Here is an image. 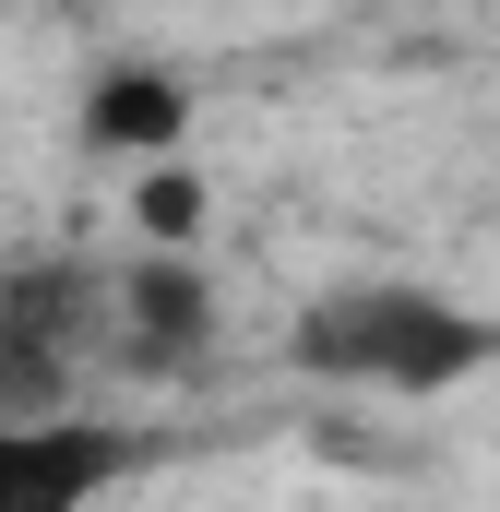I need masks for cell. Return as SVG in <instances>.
<instances>
[{
	"instance_id": "cell-4",
	"label": "cell",
	"mask_w": 500,
	"mask_h": 512,
	"mask_svg": "<svg viewBox=\"0 0 500 512\" xmlns=\"http://www.w3.org/2000/svg\"><path fill=\"white\" fill-rule=\"evenodd\" d=\"M143 465H155V429L108 405L0 417V512H108Z\"/></svg>"
},
{
	"instance_id": "cell-7",
	"label": "cell",
	"mask_w": 500,
	"mask_h": 512,
	"mask_svg": "<svg viewBox=\"0 0 500 512\" xmlns=\"http://www.w3.org/2000/svg\"><path fill=\"white\" fill-rule=\"evenodd\" d=\"M24 12H108V0H24Z\"/></svg>"
},
{
	"instance_id": "cell-2",
	"label": "cell",
	"mask_w": 500,
	"mask_h": 512,
	"mask_svg": "<svg viewBox=\"0 0 500 512\" xmlns=\"http://www.w3.org/2000/svg\"><path fill=\"white\" fill-rule=\"evenodd\" d=\"M108 382V262L96 251H0V417H60Z\"/></svg>"
},
{
	"instance_id": "cell-1",
	"label": "cell",
	"mask_w": 500,
	"mask_h": 512,
	"mask_svg": "<svg viewBox=\"0 0 500 512\" xmlns=\"http://www.w3.org/2000/svg\"><path fill=\"white\" fill-rule=\"evenodd\" d=\"M286 370L322 393H370V405H441L500 370V322L417 274H346L286 310Z\"/></svg>"
},
{
	"instance_id": "cell-5",
	"label": "cell",
	"mask_w": 500,
	"mask_h": 512,
	"mask_svg": "<svg viewBox=\"0 0 500 512\" xmlns=\"http://www.w3.org/2000/svg\"><path fill=\"white\" fill-rule=\"evenodd\" d=\"M72 131H84L96 155H179V131H191V84H179L167 60H108V72L84 84Z\"/></svg>"
},
{
	"instance_id": "cell-3",
	"label": "cell",
	"mask_w": 500,
	"mask_h": 512,
	"mask_svg": "<svg viewBox=\"0 0 500 512\" xmlns=\"http://www.w3.org/2000/svg\"><path fill=\"white\" fill-rule=\"evenodd\" d=\"M215 346H227V298H215V274L191 251H131L108 262V382H203L215 370Z\"/></svg>"
},
{
	"instance_id": "cell-6",
	"label": "cell",
	"mask_w": 500,
	"mask_h": 512,
	"mask_svg": "<svg viewBox=\"0 0 500 512\" xmlns=\"http://www.w3.org/2000/svg\"><path fill=\"white\" fill-rule=\"evenodd\" d=\"M131 215H143V251H191V215H203V191H191V167H155Z\"/></svg>"
}]
</instances>
